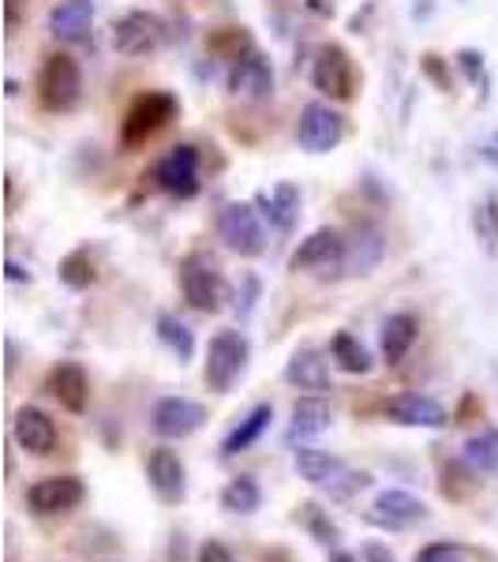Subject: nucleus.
Masks as SVG:
<instances>
[{
	"instance_id": "1",
	"label": "nucleus",
	"mask_w": 498,
	"mask_h": 562,
	"mask_svg": "<svg viewBox=\"0 0 498 562\" xmlns=\"http://www.w3.org/2000/svg\"><path fill=\"white\" fill-rule=\"evenodd\" d=\"M248 357H251V346L240 330H222L211 338V349H206V368H203V379L214 394H229L237 386V379L244 375L248 368Z\"/></svg>"
},
{
	"instance_id": "2",
	"label": "nucleus",
	"mask_w": 498,
	"mask_h": 562,
	"mask_svg": "<svg viewBox=\"0 0 498 562\" xmlns=\"http://www.w3.org/2000/svg\"><path fill=\"white\" fill-rule=\"evenodd\" d=\"M173 116H177V98L173 94H166V90L139 94L128 113H124V124H121L124 147H139V143H147L150 135H158L169 121H173Z\"/></svg>"
},
{
	"instance_id": "3",
	"label": "nucleus",
	"mask_w": 498,
	"mask_h": 562,
	"mask_svg": "<svg viewBox=\"0 0 498 562\" xmlns=\"http://www.w3.org/2000/svg\"><path fill=\"white\" fill-rule=\"evenodd\" d=\"M38 94H42V105L53 109V113H68V109L79 105L83 71H79V65L68 53H53V57L45 60L42 76H38Z\"/></svg>"
},
{
	"instance_id": "4",
	"label": "nucleus",
	"mask_w": 498,
	"mask_h": 562,
	"mask_svg": "<svg viewBox=\"0 0 498 562\" xmlns=\"http://www.w3.org/2000/svg\"><path fill=\"white\" fill-rule=\"evenodd\" d=\"M180 289H184V301L195 307V312H217L225 296V281L222 270L214 267V259L206 256H188L180 262Z\"/></svg>"
},
{
	"instance_id": "5",
	"label": "nucleus",
	"mask_w": 498,
	"mask_h": 562,
	"mask_svg": "<svg viewBox=\"0 0 498 562\" xmlns=\"http://www.w3.org/2000/svg\"><path fill=\"white\" fill-rule=\"evenodd\" d=\"M87 498V484L79 476H45L38 484L26 487V506L38 518H53V514H68L76 510Z\"/></svg>"
},
{
	"instance_id": "6",
	"label": "nucleus",
	"mask_w": 498,
	"mask_h": 562,
	"mask_svg": "<svg viewBox=\"0 0 498 562\" xmlns=\"http://www.w3.org/2000/svg\"><path fill=\"white\" fill-rule=\"evenodd\" d=\"M364 518L386 532H401V529H412V525H420L428 518V506H423V498H416L412 492L386 487V492L375 495V503H371V510Z\"/></svg>"
},
{
	"instance_id": "7",
	"label": "nucleus",
	"mask_w": 498,
	"mask_h": 562,
	"mask_svg": "<svg viewBox=\"0 0 498 562\" xmlns=\"http://www.w3.org/2000/svg\"><path fill=\"white\" fill-rule=\"evenodd\" d=\"M217 233H222V240L229 244V251H237V256H259V251L267 248L262 222L248 203L225 206L222 217H217Z\"/></svg>"
},
{
	"instance_id": "8",
	"label": "nucleus",
	"mask_w": 498,
	"mask_h": 562,
	"mask_svg": "<svg viewBox=\"0 0 498 562\" xmlns=\"http://www.w3.org/2000/svg\"><path fill=\"white\" fill-rule=\"evenodd\" d=\"M383 413H386V420L401 424V428H428V431H439V428H446V424H454V416L442 409V405L434 402V397L412 394V390L386 397V402H383Z\"/></svg>"
},
{
	"instance_id": "9",
	"label": "nucleus",
	"mask_w": 498,
	"mask_h": 562,
	"mask_svg": "<svg viewBox=\"0 0 498 562\" xmlns=\"http://www.w3.org/2000/svg\"><path fill=\"white\" fill-rule=\"evenodd\" d=\"M312 83L315 90H322V94L338 98V102H349L352 90H356V68H352V57L341 45H322L312 68Z\"/></svg>"
},
{
	"instance_id": "10",
	"label": "nucleus",
	"mask_w": 498,
	"mask_h": 562,
	"mask_svg": "<svg viewBox=\"0 0 498 562\" xmlns=\"http://www.w3.org/2000/svg\"><path fill=\"white\" fill-rule=\"evenodd\" d=\"M147 484L166 506L184 503V498H188V469H184V461H180L177 450H169V447H154L150 450Z\"/></svg>"
},
{
	"instance_id": "11",
	"label": "nucleus",
	"mask_w": 498,
	"mask_h": 562,
	"mask_svg": "<svg viewBox=\"0 0 498 562\" xmlns=\"http://www.w3.org/2000/svg\"><path fill=\"white\" fill-rule=\"evenodd\" d=\"M206 424V405L192 402V397H161L150 413V428L161 439H188Z\"/></svg>"
},
{
	"instance_id": "12",
	"label": "nucleus",
	"mask_w": 498,
	"mask_h": 562,
	"mask_svg": "<svg viewBox=\"0 0 498 562\" xmlns=\"http://www.w3.org/2000/svg\"><path fill=\"white\" fill-rule=\"evenodd\" d=\"M341 135H346V121H341L338 109H330L322 102L307 105L301 113V124H296V139H301V147L312 154L333 150L341 143Z\"/></svg>"
},
{
	"instance_id": "13",
	"label": "nucleus",
	"mask_w": 498,
	"mask_h": 562,
	"mask_svg": "<svg viewBox=\"0 0 498 562\" xmlns=\"http://www.w3.org/2000/svg\"><path fill=\"white\" fill-rule=\"evenodd\" d=\"M158 180L161 192L177 195V199H192L199 192V154L195 147H188V143H180L166 154V158L158 161Z\"/></svg>"
},
{
	"instance_id": "14",
	"label": "nucleus",
	"mask_w": 498,
	"mask_h": 562,
	"mask_svg": "<svg viewBox=\"0 0 498 562\" xmlns=\"http://www.w3.org/2000/svg\"><path fill=\"white\" fill-rule=\"evenodd\" d=\"M12 439L20 442L26 454L45 458L57 450V424H53V416L38 409V405H23V409H15L12 416Z\"/></svg>"
},
{
	"instance_id": "15",
	"label": "nucleus",
	"mask_w": 498,
	"mask_h": 562,
	"mask_svg": "<svg viewBox=\"0 0 498 562\" xmlns=\"http://www.w3.org/2000/svg\"><path fill=\"white\" fill-rule=\"evenodd\" d=\"M161 38H166V23L150 12H128L121 23H116V49L128 53V57H143V53L158 49Z\"/></svg>"
},
{
	"instance_id": "16",
	"label": "nucleus",
	"mask_w": 498,
	"mask_h": 562,
	"mask_svg": "<svg viewBox=\"0 0 498 562\" xmlns=\"http://www.w3.org/2000/svg\"><path fill=\"white\" fill-rule=\"evenodd\" d=\"M229 87H233V94L251 98V102H259V98H270V90H274V71H270V60L262 57V53L248 49L244 57L233 60Z\"/></svg>"
},
{
	"instance_id": "17",
	"label": "nucleus",
	"mask_w": 498,
	"mask_h": 562,
	"mask_svg": "<svg viewBox=\"0 0 498 562\" xmlns=\"http://www.w3.org/2000/svg\"><path fill=\"white\" fill-rule=\"evenodd\" d=\"M293 465L296 473H301V480H307L312 487H322V492H338L341 480L349 476V465L341 458L326 454V450H315V447H301L293 454Z\"/></svg>"
},
{
	"instance_id": "18",
	"label": "nucleus",
	"mask_w": 498,
	"mask_h": 562,
	"mask_svg": "<svg viewBox=\"0 0 498 562\" xmlns=\"http://www.w3.org/2000/svg\"><path fill=\"white\" fill-rule=\"evenodd\" d=\"M285 383L304 390V394H330V360L319 349H296L293 360L285 364Z\"/></svg>"
},
{
	"instance_id": "19",
	"label": "nucleus",
	"mask_w": 498,
	"mask_h": 562,
	"mask_svg": "<svg viewBox=\"0 0 498 562\" xmlns=\"http://www.w3.org/2000/svg\"><path fill=\"white\" fill-rule=\"evenodd\" d=\"M341 256H346V237L338 229H315L301 248L293 251L288 267L293 270H330L338 267Z\"/></svg>"
},
{
	"instance_id": "20",
	"label": "nucleus",
	"mask_w": 498,
	"mask_h": 562,
	"mask_svg": "<svg viewBox=\"0 0 498 562\" xmlns=\"http://www.w3.org/2000/svg\"><path fill=\"white\" fill-rule=\"evenodd\" d=\"M330 424H333L330 402L319 397V394H307V397H301V402L293 405V420H288L285 442H288V447H304L307 439L330 431Z\"/></svg>"
},
{
	"instance_id": "21",
	"label": "nucleus",
	"mask_w": 498,
	"mask_h": 562,
	"mask_svg": "<svg viewBox=\"0 0 498 562\" xmlns=\"http://www.w3.org/2000/svg\"><path fill=\"white\" fill-rule=\"evenodd\" d=\"M45 390H49V394L57 397L68 413H87L90 379H87V371L76 364V360H60V364L49 371V379H45Z\"/></svg>"
},
{
	"instance_id": "22",
	"label": "nucleus",
	"mask_w": 498,
	"mask_h": 562,
	"mask_svg": "<svg viewBox=\"0 0 498 562\" xmlns=\"http://www.w3.org/2000/svg\"><path fill=\"white\" fill-rule=\"evenodd\" d=\"M386 256V240L378 229H360L352 233V240H346V256L338 262V274L341 278H356V274H367L375 270L378 262Z\"/></svg>"
},
{
	"instance_id": "23",
	"label": "nucleus",
	"mask_w": 498,
	"mask_h": 562,
	"mask_svg": "<svg viewBox=\"0 0 498 562\" xmlns=\"http://www.w3.org/2000/svg\"><path fill=\"white\" fill-rule=\"evenodd\" d=\"M94 23V4L90 0H65L49 12V31L65 42H83Z\"/></svg>"
},
{
	"instance_id": "24",
	"label": "nucleus",
	"mask_w": 498,
	"mask_h": 562,
	"mask_svg": "<svg viewBox=\"0 0 498 562\" xmlns=\"http://www.w3.org/2000/svg\"><path fill=\"white\" fill-rule=\"evenodd\" d=\"M270 420H274V409L270 405H256L244 420L233 428L229 435H225V442H222V458H237L244 454V450H251L256 442L262 439V435L270 431Z\"/></svg>"
},
{
	"instance_id": "25",
	"label": "nucleus",
	"mask_w": 498,
	"mask_h": 562,
	"mask_svg": "<svg viewBox=\"0 0 498 562\" xmlns=\"http://www.w3.org/2000/svg\"><path fill=\"white\" fill-rule=\"evenodd\" d=\"M416 334H420V323H416V315H409V312H397V315H391V319L383 323V357H386V364L394 368V364H401V360L409 357Z\"/></svg>"
},
{
	"instance_id": "26",
	"label": "nucleus",
	"mask_w": 498,
	"mask_h": 562,
	"mask_svg": "<svg viewBox=\"0 0 498 562\" xmlns=\"http://www.w3.org/2000/svg\"><path fill=\"white\" fill-rule=\"evenodd\" d=\"M296 525H301V529L315 543H322V548H338V543H341L338 521H333L330 510H322L319 503H301V506H296Z\"/></svg>"
},
{
	"instance_id": "27",
	"label": "nucleus",
	"mask_w": 498,
	"mask_h": 562,
	"mask_svg": "<svg viewBox=\"0 0 498 562\" xmlns=\"http://www.w3.org/2000/svg\"><path fill=\"white\" fill-rule=\"evenodd\" d=\"M330 360L338 364L341 371H349V375H367L371 371V352L364 341L356 338V334L349 330H338L330 341Z\"/></svg>"
},
{
	"instance_id": "28",
	"label": "nucleus",
	"mask_w": 498,
	"mask_h": 562,
	"mask_svg": "<svg viewBox=\"0 0 498 562\" xmlns=\"http://www.w3.org/2000/svg\"><path fill=\"white\" fill-rule=\"evenodd\" d=\"M262 203H267L270 225H274L278 233H288L296 225V217H301V188H296V184H278L270 195H262Z\"/></svg>"
},
{
	"instance_id": "29",
	"label": "nucleus",
	"mask_w": 498,
	"mask_h": 562,
	"mask_svg": "<svg viewBox=\"0 0 498 562\" xmlns=\"http://www.w3.org/2000/svg\"><path fill=\"white\" fill-rule=\"evenodd\" d=\"M461 458H465L476 473L498 476V428H484L479 435H468Z\"/></svg>"
},
{
	"instance_id": "30",
	"label": "nucleus",
	"mask_w": 498,
	"mask_h": 562,
	"mask_svg": "<svg viewBox=\"0 0 498 562\" xmlns=\"http://www.w3.org/2000/svg\"><path fill=\"white\" fill-rule=\"evenodd\" d=\"M262 506V487L256 476H237L222 487V510L225 514H256Z\"/></svg>"
},
{
	"instance_id": "31",
	"label": "nucleus",
	"mask_w": 498,
	"mask_h": 562,
	"mask_svg": "<svg viewBox=\"0 0 498 562\" xmlns=\"http://www.w3.org/2000/svg\"><path fill=\"white\" fill-rule=\"evenodd\" d=\"M158 338H161V346H166L173 357L184 364V360H192V352H195V334H192V326H188L184 319H177V315H158Z\"/></svg>"
},
{
	"instance_id": "32",
	"label": "nucleus",
	"mask_w": 498,
	"mask_h": 562,
	"mask_svg": "<svg viewBox=\"0 0 498 562\" xmlns=\"http://www.w3.org/2000/svg\"><path fill=\"white\" fill-rule=\"evenodd\" d=\"M479 473L473 465H468L465 458L461 461H450V465H442V495L450 498V503H461V498H468L479 487Z\"/></svg>"
},
{
	"instance_id": "33",
	"label": "nucleus",
	"mask_w": 498,
	"mask_h": 562,
	"mask_svg": "<svg viewBox=\"0 0 498 562\" xmlns=\"http://www.w3.org/2000/svg\"><path fill=\"white\" fill-rule=\"evenodd\" d=\"M60 281L71 289H87L94 281V262H90L87 251H71V256L60 262Z\"/></svg>"
},
{
	"instance_id": "34",
	"label": "nucleus",
	"mask_w": 498,
	"mask_h": 562,
	"mask_svg": "<svg viewBox=\"0 0 498 562\" xmlns=\"http://www.w3.org/2000/svg\"><path fill=\"white\" fill-rule=\"evenodd\" d=\"M457 559H461V543L454 540L428 543V548H420V555H416V562H457Z\"/></svg>"
},
{
	"instance_id": "35",
	"label": "nucleus",
	"mask_w": 498,
	"mask_h": 562,
	"mask_svg": "<svg viewBox=\"0 0 498 562\" xmlns=\"http://www.w3.org/2000/svg\"><path fill=\"white\" fill-rule=\"evenodd\" d=\"M195 562H237V559H233V551L222 540H203L195 551Z\"/></svg>"
},
{
	"instance_id": "36",
	"label": "nucleus",
	"mask_w": 498,
	"mask_h": 562,
	"mask_svg": "<svg viewBox=\"0 0 498 562\" xmlns=\"http://www.w3.org/2000/svg\"><path fill=\"white\" fill-rule=\"evenodd\" d=\"M360 559H364V562H397L394 551L386 548V543H378V540L364 543V548H360Z\"/></svg>"
},
{
	"instance_id": "37",
	"label": "nucleus",
	"mask_w": 498,
	"mask_h": 562,
	"mask_svg": "<svg viewBox=\"0 0 498 562\" xmlns=\"http://www.w3.org/2000/svg\"><path fill=\"white\" fill-rule=\"evenodd\" d=\"M262 562H293V555H288V551H282V548H270L267 555H262Z\"/></svg>"
},
{
	"instance_id": "38",
	"label": "nucleus",
	"mask_w": 498,
	"mask_h": 562,
	"mask_svg": "<svg viewBox=\"0 0 498 562\" xmlns=\"http://www.w3.org/2000/svg\"><path fill=\"white\" fill-rule=\"evenodd\" d=\"M15 15H20V0H8V23L15 26Z\"/></svg>"
},
{
	"instance_id": "39",
	"label": "nucleus",
	"mask_w": 498,
	"mask_h": 562,
	"mask_svg": "<svg viewBox=\"0 0 498 562\" xmlns=\"http://www.w3.org/2000/svg\"><path fill=\"white\" fill-rule=\"evenodd\" d=\"M8 278H12V281H23L26 274H23L20 267H15V262H8Z\"/></svg>"
},
{
	"instance_id": "40",
	"label": "nucleus",
	"mask_w": 498,
	"mask_h": 562,
	"mask_svg": "<svg viewBox=\"0 0 498 562\" xmlns=\"http://www.w3.org/2000/svg\"><path fill=\"white\" fill-rule=\"evenodd\" d=\"M330 562H356V555H349V551H338V555H333Z\"/></svg>"
}]
</instances>
